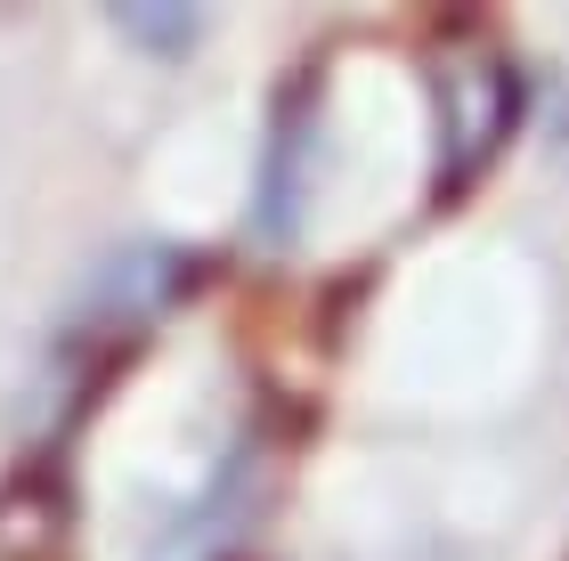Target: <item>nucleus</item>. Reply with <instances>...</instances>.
Here are the masks:
<instances>
[{
	"label": "nucleus",
	"instance_id": "2",
	"mask_svg": "<svg viewBox=\"0 0 569 561\" xmlns=\"http://www.w3.org/2000/svg\"><path fill=\"white\" fill-rule=\"evenodd\" d=\"M188 285H196V261L179 244H131V252H114V261L90 277V293L73 301V342H82L90 359L131 350L147 325H163V310Z\"/></svg>",
	"mask_w": 569,
	"mask_h": 561
},
{
	"label": "nucleus",
	"instance_id": "1",
	"mask_svg": "<svg viewBox=\"0 0 569 561\" xmlns=\"http://www.w3.org/2000/svg\"><path fill=\"white\" fill-rule=\"evenodd\" d=\"M431 107H439V196L472 188L521 114V82H512L505 49L488 33H448L431 49Z\"/></svg>",
	"mask_w": 569,
	"mask_h": 561
},
{
	"label": "nucleus",
	"instance_id": "5",
	"mask_svg": "<svg viewBox=\"0 0 569 561\" xmlns=\"http://www.w3.org/2000/svg\"><path fill=\"white\" fill-rule=\"evenodd\" d=\"M107 24L139 49V58H188V49L203 41V9L196 0H114Z\"/></svg>",
	"mask_w": 569,
	"mask_h": 561
},
{
	"label": "nucleus",
	"instance_id": "4",
	"mask_svg": "<svg viewBox=\"0 0 569 561\" xmlns=\"http://www.w3.org/2000/svg\"><path fill=\"white\" fill-rule=\"evenodd\" d=\"M277 147H269V180H261V237H293L301 220V139H309V90H293V107H277Z\"/></svg>",
	"mask_w": 569,
	"mask_h": 561
},
{
	"label": "nucleus",
	"instance_id": "3",
	"mask_svg": "<svg viewBox=\"0 0 569 561\" xmlns=\"http://www.w3.org/2000/svg\"><path fill=\"white\" fill-rule=\"evenodd\" d=\"M66 480L49 464H24L9 489H0V561H49L66 545Z\"/></svg>",
	"mask_w": 569,
	"mask_h": 561
}]
</instances>
